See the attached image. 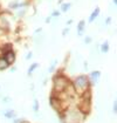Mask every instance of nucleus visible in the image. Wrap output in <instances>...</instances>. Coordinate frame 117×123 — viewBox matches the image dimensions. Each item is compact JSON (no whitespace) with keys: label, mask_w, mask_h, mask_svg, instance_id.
<instances>
[{"label":"nucleus","mask_w":117,"mask_h":123,"mask_svg":"<svg viewBox=\"0 0 117 123\" xmlns=\"http://www.w3.org/2000/svg\"><path fill=\"white\" fill-rule=\"evenodd\" d=\"M32 109L34 113H39L40 111V102L38 98H34L33 100V103H32Z\"/></svg>","instance_id":"nucleus-13"},{"label":"nucleus","mask_w":117,"mask_h":123,"mask_svg":"<svg viewBox=\"0 0 117 123\" xmlns=\"http://www.w3.org/2000/svg\"><path fill=\"white\" fill-rule=\"evenodd\" d=\"M98 50H99V53H102V54H107V53H109V50H110L109 41H104V42H102V43L98 46Z\"/></svg>","instance_id":"nucleus-6"},{"label":"nucleus","mask_w":117,"mask_h":123,"mask_svg":"<svg viewBox=\"0 0 117 123\" xmlns=\"http://www.w3.org/2000/svg\"><path fill=\"white\" fill-rule=\"evenodd\" d=\"M101 76H102V73L99 70H93L88 74V77H89V81H90V85L91 86H96L99 82L101 80Z\"/></svg>","instance_id":"nucleus-5"},{"label":"nucleus","mask_w":117,"mask_h":123,"mask_svg":"<svg viewBox=\"0 0 117 123\" xmlns=\"http://www.w3.org/2000/svg\"><path fill=\"white\" fill-rule=\"evenodd\" d=\"M61 123H83L87 115L83 114L76 104H71L61 114H58Z\"/></svg>","instance_id":"nucleus-1"},{"label":"nucleus","mask_w":117,"mask_h":123,"mask_svg":"<svg viewBox=\"0 0 117 123\" xmlns=\"http://www.w3.org/2000/svg\"><path fill=\"white\" fill-rule=\"evenodd\" d=\"M58 15H60V12H58V11L53 12V14H52V17H54V18H56V17H58Z\"/></svg>","instance_id":"nucleus-23"},{"label":"nucleus","mask_w":117,"mask_h":123,"mask_svg":"<svg viewBox=\"0 0 117 123\" xmlns=\"http://www.w3.org/2000/svg\"><path fill=\"white\" fill-rule=\"evenodd\" d=\"M0 55H1V56H2L5 60H6V61H7V63H8L10 66H13V65L15 63V61H17V53H15L14 48L2 52Z\"/></svg>","instance_id":"nucleus-4"},{"label":"nucleus","mask_w":117,"mask_h":123,"mask_svg":"<svg viewBox=\"0 0 117 123\" xmlns=\"http://www.w3.org/2000/svg\"><path fill=\"white\" fill-rule=\"evenodd\" d=\"M112 113L117 115V100L115 98V101H114V103H112Z\"/></svg>","instance_id":"nucleus-16"},{"label":"nucleus","mask_w":117,"mask_h":123,"mask_svg":"<svg viewBox=\"0 0 117 123\" xmlns=\"http://www.w3.org/2000/svg\"><path fill=\"white\" fill-rule=\"evenodd\" d=\"M15 70H17V67L14 66V65L10 67V73H15Z\"/></svg>","instance_id":"nucleus-22"},{"label":"nucleus","mask_w":117,"mask_h":123,"mask_svg":"<svg viewBox=\"0 0 117 123\" xmlns=\"http://www.w3.org/2000/svg\"><path fill=\"white\" fill-rule=\"evenodd\" d=\"M32 57H33V52H28V53L26 54V56H25V59H26V60L28 61V60H30Z\"/></svg>","instance_id":"nucleus-18"},{"label":"nucleus","mask_w":117,"mask_h":123,"mask_svg":"<svg viewBox=\"0 0 117 123\" xmlns=\"http://www.w3.org/2000/svg\"><path fill=\"white\" fill-rule=\"evenodd\" d=\"M114 2H115V4H116V5H117V0H114Z\"/></svg>","instance_id":"nucleus-27"},{"label":"nucleus","mask_w":117,"mask_h":123,"mask_svg":"<svg viewBox=\"0 0 117 123\" xmlns=\"http://www.w3.org/2000/svg\"><path fill=\"white\" fill-rule=\"evenodd\" d=\"M20 122H21V118H19V117H14L12 120V123H20Z\"/></svg>","instance_id":"nucleus-20"},{"label":"nucleus","mask_w":117,"mask_h":123,"mask_svg":"<svg viewBox=\"0 0 117 123\" xmlns=\"http://www.w3.org/2000/svg\"><path fill=\"white\" fill-rule=\"evenodd\" d=\"M69 8H70V4H63V5L61 6V12L66 13V12L69 11Z\"/></svg>","instance_id":"nucleus-15"},{"label":"nucleus","mask_w":117,"mask_h":123,"mask_svg":"<svg viewBox=\"0 0 117 123\" xmlns=\"http://www.w3.org/2000/svg\"><path fill=\"white\" fill-rule=\"evenodd\" d=\"M10 65L7 63V61L4 59V57L0 55V72H2V70H6V69H8L10 68Z\"/></svg>","instance_id":"nucleus-11"},{"label":"nucleus","mask_w":117,"mask_h":123,"mask_svg":"<svg viewBox=\"0 0 117 123\" xmlns=\"http://www.w3.org/2000/svg\"><path fill=\"white\" fill-rule=\"evenodd\" d=\"M67 33H69V28H68V27H66V28L62 31V35H63V37H66V35H67Z\"/></svg>","instance_id":"nucleus-21"},{"label":"nucleus","mask_w":117,"mask_h":123,"mask_svg":"<svg viewBox=\"0 0 117 123\" xmlns=\"http://www.w3.org/2000/svg\"><path fill=\"white\" fill-rule=\"evenodd\" d=\"M58 59H54V60L52 61V63L49 65L48 70H47V72H48L49 74H50V73H53V72L56 69V66H58Z\"/></svg>","instance_id":"nucleus-12"},{"label":"nucleus","mask_w":117,"mask_h":123,"mask_svg":"<svg viewBox=\"0 0 117 123\" xmlns=\"http://www.w3.org/2000/svg\"><path fill=\"white\" fill-rule=\"evenodd\" d=\"M46 22H47V24H48V22H50V18H47V19H46Z\"/></svg>","instance_id":"nucleus-26"},{"label":"nucleus","mask_w":117,"mask_h":123,"mask_svg":"<svg viewBox=\"0 0 117 123\" xmlns=\"http://www.w3.org/2000/svg\"><path fill=\"white\" fill-rule=\"evenodd\" d=\"M83 68H84V70H86V72H88V68H89L88 61H83Z\"/></svg>","instance_id":"nucleus-19"},{"label":"nucleus","mask_w":117,"mask_h":123,"mask_svg":"<svg viewBox=\"0 0 117 123\" xmlns=\"http://www.w3.org/2000/svg\"><path fill=\"white\" fill-rule=\"evenodd\" d=\"M2 114H4L5 118H7V120H13L14 117H17V111L14 109H7Z\"/></svg>","instance_id":"nucleus-7"},{"label":"nucleus","mask_w":117,"mask_h":123,"mask_svg":"<svg viewBox=\"0 0 117 123\" xmlns=\"http://www.w3.org/2000/svg\"><path fill=\"white\" fill-rule=\"evenodd\" d=\"M0 90H1V86H0Z\"/></svg>","instance_id":"nucleus-28"},{"label":"nucleus","mask_w":117,"mask_h":123,"mask_svg":"<svg viewBox=\"0 0 117 123\" xmlns=\"http://www.w3.org/2000/svg\"><path fill=\"white\" fill-rule=\"evenodd\" d=\"M99 12H101V10H99L98 7H96V8L94 10V12L91 13V15L89 17V20H88V21H89V24H91V22H94V21H95V19L99 15Z\"/></svg>","instance_id":"nucleus-10"},{"label":"nucleus","mask_w":117,"mask_h":123,"mask_svg":"<svg viewBox=\"0 0 117 123\" xmlns=\"http://www.w3.org/2000/svg\"><path fill=\"white\" fill-rule=\"evenodd\" d=\"M0 100H1V103H2V104H10V103H12V97H11V96H8V95H2Z\"/></svg>","instance_id":"nucleus-14"},{"label":"nucleus","mask_w":117,"mask_h":123,"mask_svg":"<svg viewBox=\"0 0 117 123\" xmlns=\"http://www.w3.org/2000/svg\"><path fill=\"white\" fill-rule=\"evenodd\" d=\"M71 86L75 90V93L77 96L83 95L86 92L90 90L93 86L90 85V81H89V77L86 74H81V75L75 76V79L71 81Z\"/></svg>","instance_id":"nucleus-3"},{"label":"nucleus","mask_w":117,"mask_h":123,"mask_svg":"<svg viewBox=\"0 0 117 123\" xmlns=\"http://www.w3.org/2000/svg\"><path fill=\"white\" fill-rule=\"evenodd\" d=\"M70 80L69 77L64 73L63 70H58V73L53 76V88H52V93L54 94H60L63 93L67 87L70 85Z\"/></svg>","instance_id":"nucleus-2"},{"label":"nucleus","mask_w":117,"mask_h":123,"mask_svg":"<svg viewBox=\"0 0 117 123\" xmlns=\"http://www.w3.org/2000/svg\"><path fill=\"white\" fill-rule=\"evenodd\" d=\"M84 29H86V21H84V20H81V21L78 22V25H77V34L80 35V37L83 35Z\"/></svg>","instance_id":"nucleus-9"},{"label":"nucleus","mask_w":117,"mask_h":123,"mask_svg":"<svg viewBox=\"0 0 117 123\" xmlns=\"http://www.w3.org/2000/svg\"><path fill=\"white\" fill-rule=\"evenodd\" d=\"M5 33H6V32H4V31H2V29L0 28V37H1V35H4V34H5Z\"/></svg>","instance_id":"nucleus-25"},{"label":"nucleus","mask_w":117,"mask_h":123,"mask_svg":"<svg viewBox=\"0 0 117 123\" xmlns=\"http://www.w3.org/2000/svg\"><path fill=\"white\" fill-rule=\"evenodd\" d=\"M91 41H93L91 37H86V38H84V43H87V45H90Z\"/></svg>","instance_id":"nucleus-17"},{"label":"nucleus","mask_w":117,"mask_h":123,"mask_svg":"<svg viewBox=\"0 0 117 123\" xmlns=\"http://www.w3.org/2000/svg\"><path fill=\"white\" fill-rule=\"evenodd\" d=\"M39 67H40L39 62H33V63L28 67V69H27V75L32 76V75H33V73H34V72H35V70H36Z\"/></svg>","instance_id":"nucleus-8"},{"label":"nucleus","mask_w":117,"mask_h":123,"mask_svg":"<svg viewBox=\"0 0 117 123\" xmlns=\"http://www.w3.org/2000/svg\"><path fill=\"white\" fill-rule=\"evenodd\" d=\"M20 123H30L29 121H27V120H21V122Z\"/></svg>","instance_id":"nucleus-24"}]
</instances>
